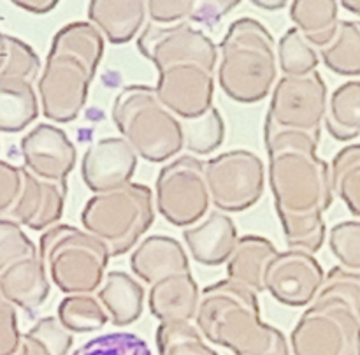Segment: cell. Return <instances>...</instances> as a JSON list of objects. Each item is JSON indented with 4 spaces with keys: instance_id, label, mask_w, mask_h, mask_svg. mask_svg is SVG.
Masks as SVG:
<instances>
[{
    "instance_id": "6da1fadb",
    "label": "cell",
    "mask_w": 360,
    "mask_h": 355,
    "mask_svg": "<svg viewBox=\"0 0 360 355\" xmlns=\"http://www.w3.org/2000/svg\"><path fill=\"white\" fill-rule=\"evenodd\" d=\"M322 134L281 129L264 120L267 179L278 217L326 213L334 200L330 165L319 157Z\"/></svg>"
},
{
    "instance_id": "7a4b0ae2",
    "label": "cell",
    "mask_w": 360,
    "mask_h": 355,
    "mask_svg": "<svg viewBox=\"0 0 360 355\" xmlns=\"http://www.w3.org/2000/svg\"><path fill=\"white\" fill-rule=\"evenodd\" d=\"M104 48V35L90 21H72L56 32L35 86L46 118L69 123L81 115Z\"/></svg>"
},
{
    "instance_id": "3957f363",
    "label": "cell",
    "mask_w": 360,
    "mask_h": 355,
    "mask_svg": "<svg viewBox=\"0 0 360 355\" xmlns=\"http://www.w3.org/2000/svg\"><path fill=\"white\" fill-rule=\"evenodd\" d=\"M195 318L211 341L239 354L285 355L283 336L260 320L257 292L232 280H220L200 292Z\"/></svg>"
},
{
    "instance_id": "277c9868",
    "label": "cell",
    "mask_w": 360,
    "mask_h": 355,
    "mask_svg": "<svg viewBox=\"0 0 360 355\" xmlns=\"http://www.w3.org/2000/svg\"><path fill=\"white\" fill-rule=\"evenodd\" d=\"M276 41L255 18H239L218 44L217 79L229 98L255 104L271 95L278 81Z\"/></svg>"
},
{
    "instance_id": "5b68a950",
    "label": "cell",
    "mask_w": 360,
    "mask_h": 355,
    "mask_svg": "<svg viewBox=\"0 0 360 355\" xmlns=\"http://www.w3.org/2000/svg\"><path fill=\"white\" fill-rule=\"evenodd\" d=\"M112 122L120 136L148 162H165L185 150L181 118L169 111L150 84H127L115 97Z\"/></svg>"
},
{
    "instance_id": "8992f818",
    "label": "cell",
    "mask_w": 360,
    "mask_h": 355,
    "mask_svg": "<svg viewBox=\"0 0 360 355\" xmlns=\"http://www.w3.org/2000/svg\"><path fill=\"white\" fill-rule=\"evenodd\" d=\"M39 257L48 276L65 294H91L101 287L109 266V250L84 228L55 224L42 231Z\"/></svg>"
},
{
    "instance_id": "52a82bcc",
    "label": "cell",
    "mask_w": 360,
    "mask_h": 355,
    "mask_svg": "<svg viewBox=\"0 0 360 355\" xmlns=\"http://www.w3.org/2000/svg\"><path fill=\"white\" fill-rule=\"evenodd\" d=\"M155 221V197L143 183H127L109 192L94 193L81 211L84 231L101 239L111 257L132 252Z\"/></svg>"
},
{
    "instance_id": "ba28073f",
    "label": "cell",
    "mask_w": 360,
    "mask_h": 355,
    "mask_svg": "<svg viewBox=\"0 0 360 355\" xmlns=\"http://www.w3.org/2000/svg\"><path fill=\"white\" fill-rule=\"evenodd\" d=\"M155 207L171 225L190 227L207 214L211 195L206 162L195 155H179L160 169L155 183Z\"/></svg>"
},
{
    "instance_id": "9c48e42d",
    "label": "cell",
    "mask_w": 360,
    "mask_h": 355,
    "mask_svg": "<svg viewBox=\"0 0 360 355\" xmlns=\"http://www.w3.org/2000/svg\"><path fill=\"white\" fill-rule=\"evenodd\" d=\"M297 355H360V320L338 299H315L294 330Z\"/></svg>"
},
{
    "instance_id": "30bf717a",
    "label": "cell",
    "mask_w": 360,
    "mask_h": 355,
    "mask_svg": "<svg viewBox=\"0 0 360 355\" xmlns=\"http://www.w3.org/2000/svg\"><path fill=\"white\" fill-rule=\"evenodd\" d=\"M266 165L250 150H229L206 162L211 206L224 213H241L255 206L266 190Z\"/></svg>"
},
{
    "instance_id": "8fae6325",
    "label": "cell",
    "mask_w": 360,
    "mask_h": 355,
    "mask_svg": "<svg viewBox=\"0 0 360 355\" xmlns=\"http://www.w3.org/2000/svg\"><path fill=\"white\" fill-rule=\"evenodd\" d=\"M329 91L319 69L301 76H281L271 91L267 116L281 129L322 134Z\"/></svg>"
},
{
    "instance_id": "7c38bea8",
    "label": "cell",
    "mask_w": 360,
    "mask_h": 355,
    "mask_svg": "<svg viewBox=\"0 0 360 355\" xmlns=\"http://www.w3.org/2000/svg\"><path fill=\"white\" fill-rule=\"evenodd\" d=\"M137 49L157 69L179 62H195L217 70L218 44L192 23L162 25L148 21L137 35Z\"/></svg>"
},
{
    "instance_id": "4fadbf2b",
    "label": "cell",
    "mask_w": 360,
    "mask_h": 355,
    "mask_svg": "<svg viewBox=\"0 0 360 355\" xmlns=\"http://www.w3.org/2000/svg\"><path fill=\"white\" fill-rule=\"evenodd\" d=\"M155 91L178 118H195L213 105L214 72L195 62L165 65L158 69Z\"/></svg>"
},
{
    "instance_id": "5bb4252c",
    "label": "cell",
    "mask_w": 360,
    "mask_h": 355,
    "mask_svg": "<svg viewBox=\"0 0 360 355\" xmlns=\"http://www.w3.org/2000/svg\"><path fill=\"white\" fill-rule=\"evenodd\" d=\"M323 267L315 255L304 250L278 252L266 271V292L287 306L313 302L323 283Z\"/></svg>"
},
{
    "instance_id": "9a60e30c",
    "label": "cell",
    "mask_w": 360,
    "mask_h": 355,
    "mask_svg": "<svg viewBox=\"0 0 360 355\" xmlns=\"http://www.w3.org/2000/svg\"><path fill=\"white\" fill-rule=\"evenodd\" d=\"M25 167L35 176L51 181H67L77 162L70 137L60 127L39 123L20 143Z\"/></svg>"
},
{
    "instance_id": "2e32d148",
    "label": "cell",
    "mask_w": 360,
    "mask_h": 355,
    "mask_svg": "<svg viewBox=\"0 0 360 355\" xmlns=\"http://www.w3.org/2000/svg\"><path fill=\"white\" fill-rule=\"evenodd\" d=\"M137 153L120 137H102L88 146L81 158V178L94 193L109 192L132 181Z\"/></svg>"
},
{
    "instance_id": "e0dca14e",
    "label": "cell",
    "mask_w": 360,
    "mask_h": 355,
    "mask_svg": "<svg viewBox=\"0 0 360 355\" xmlns=\"http://www.w3.org/2000/svg\"><path fill=\"white\" fill-rule=\"evenodd\" d=\"M69 186L67 181H51L35 176L27 169L23 188L9 220L32 231H46L63 217Z\"/></svg>"
},
{
    "instance_id": "ac0fdd59",
    "label": "cell",
    "mask_w": 360,
    "mask_h": 355,
    "mask_svg": "<svg viewBox=\"0 0 360 355\" xmlns=\"http://www.w3.org/2000/svg\"><path fill=\"white\" fill-rule=\"evenodd\" d=\"M238 238L239 232L234 220L229 213L220 209L213 211L183 231V239L193 260L207 267H217L227 262Z\"/></svg>"
},
{
    "instance_id": "d6986e66",
    "label": "cell",
    "mask_w": 360,
    "mask_h": 355,
    "mask_svg": "<svg viewBox=\"0 0 360 355\" xmlns=\"http://www.w3.org/2000/svg\"><path fill=\"white\" fill-rule=\"evenodd\" d=\"M199 299L200 290L192 269L158 278L148 294L151 313L164 322H190L199 308Z\"/></svg>"
},
{
    "instance_id": "ffe728a7",
    "label": "cell",
    "mask_w": 360,
    "mask_h": 355,
    "mask_svg": "<svg viewBox=\"0 0 360 355\" xmlns=\"http://www.w3.org/2000/svg\"><path fill=\"white\" fill-rule=\"evenodd\" d=\"M51 280L39 253L23 257L0 271V295L21 309H35L48 299Z\"/></svg>"
},
{
    "instance_id": "44dd1931",
    "label": "cell",
    "mask_w": 360,
    "mask_h": 355,
    "mask_svg": "<svg viewBox=\"0 0 360 355\" xmlns=\"http://www.w3.org/2000/svg\"><path fill=\"white\" fill-rule=\"evenodd\" d=\"M130 267L139 280L153 283L167 274L190 269V260L181 243L172 235L153 234L141 239L130 255Z\"/></svg>"
},
{
    "instance_id": "7402d4cb",
    "label": "cell",
    "mask_w": 360,
    "mask_h": 355,
    "mask_svg": "<svg viewBox=\"0 0 360 355\" xmlns=\"http://www.w3.org/2000/svg\"><path fill=\"white\" fill-rule=\"evenodd\" d=\"M148 0H90L88 21L111 44L130 42L146 25Z\"/></svg>"
},
{
    "instance_id": "603a6c76",
    "label": "cell",
    "mask_w": 360,
    "mask_h": 355,
    "mask_svg": "<svg viewBox=\"0 0 360 355\" xmlns=\"http://www.w3.org/2000/svg\"><path fill=\"white\" fill-rule=\"evenodd\" d=\"M278 250L271 239L257 234L239 235L231 257L227 259V278L250 290L266 292V271Z\"/></svg>"
},
{
    "instance_id": "cb8c5ba5",
    "label": "cell",
    "mask_w": 360,
    "mask_h": 355,
    "mask_svg": "<svg viewBox=\"0 0 360 355\" xmlns=\"http://www.w3.org/2000/svg\"><path fill=\"white\" fill-rule=\"evenodd\" d=\"M243 0H148V20L153 23H192L214 27Z\"/></svg>"
},
{
    "instance_id": "d4e9b609",
    "label": "cell",
    "mask_w": 360,
    "mask_h": 355,
    "mask_svg": "<svg viewBox=\"0 0 360 355\" xmlns=\"http://www.w3.org/2000/svg\"><path fill=\"white\" fill-rule=\"evenodd\" d=\"M95 295L104 306L108 316L116 325H127L137 320L143 313L144 288L134 276L125 271L105 273Z\"/></svg>"
},
{
    "instance_id": "484cf974",
    "label": "cell",
    "mask_w": 360,
    "mask_h": 355,
    "mask_svg": "<svg viewBox=\"0 0 360 355\" xmlns=\"http://www.w3.org/2000/svg\"><path fill=\"white\" fill-rule=\"evenodd\" d=\"M41 112L35 83L0 76V132L16 134L30 127Z\"/></svg>"
},
{
    "instance_id": "4316f807",
    "label": "cell",
    "mask_w": 360,
    "mask_h": 355,
    "mask_svg": "<svg viewBox=\"0 0 360 355\" xmlns=\"http://www.w3.org/2000/svg\"><path fill=\"white\" fill-rule=\"evenodd\" d=\"M294 27L315 48L329 44L340 27L338 0H292L288 11Z\"/></svg>"
},
{
    "instance_id": "83f0119b",
    "label": "cell",
    "mask_w": 360,
    "mask_h": 355,
    "mask_svg": "<svg viewBox=\"0 0 360 355\" xmlns=\"http://www.w3.org/2000/svg\"><path fill=\"white\" fill-rule=\"evenodd\" d=\"M323 125L341 143L357 139L360 136V81H347L330 93Z\"/></svg>"
},
{
    "instance_id": "f1b7e54d",
    "label": "cell",
    "mask_w": 360,
    "mask_h": 355,
    "mask_svg": "<svg viewBox=\"0 0 360 355\" xmlns=\"http://www.w3.org/2000/svg\"><path fill=\"white\" fill-rule=\"evenodd\" d=\"M320 60L334 74L360 76V21L341 20L329 44L319 48Z\"/></svg>"
},
{
    "instance_id": "f546056e",
    "label": "cell",
    "mask_w": 360,
    "mask_h": 355,
    "mask_svg": "<svg viewBox=\"0 0 360 355\" xmlns=\"http://www.w3.org/2000/svg\"><path fill=\"white\" fill-rule=\"evenodd\" d=\"M330 183L352 214L360 217V143L348 144L330 162Z\"/></svg>"
},
{
    "instance_id": "4dcf8cb0",
    "label": "cell",
    "mask_w": 360,
    "mask_h": 355,
    "mask_svg": "<svg viewBox=\"0 0 360 355\" xmlns=\"http://www.w3.org/2000/svg\"><path fill=\"white\" fill-rule=\"evenodd\" d=\"M185 148L192 155H211L224 144L225 120L214 105L195 118L181 120Z\"/></svg>"
},
{
    "instance_id": "1f68e13d",
    "label": "cell",
    "mask_w": 360,
    "mask_h": 355,
    "mask_svg": "<svg viewBox=\"0 0 360 355\" xmlns=\"http://www.w3.org/2000/svg\"><path fill=\"white\" fill-rule=\"evenodd\" d=\"M278 65L285 76H301L319 69V48L311 44L295 27L288 28L276 44Z\"/></svg>"
},
{
    "instance_id": "d6a6232c",
    "label": "cell",
    "mask_w": 360,
    "mask_h": 355,
    "mask_svg": "<svg viewBox=\"0 0 360 355\" xmlns=\"http://www.w3.org/2000/svg\"><path fill=\"white\" fill-rule=\"evenodd\" d=\"M58 318L65 329L86 333L104 325L108 322V313L95 292L67 294L58 306Z\"/></svg>"
},
{
    "instance_id": "836d02e7",
    "label": "cell",
    "mask_w": 360,
    "mask_h": 355,
    "mask_svg": "<svg viewBox=\"0 0 360 355\" xmlns=\"http://www.w3.org/2000/svg\"><path fill=\"white\" fill-rule=\"evenodd\" d=\"M281 228L288 248L304 250L315 255L327 239V225L322 213L281 214Z\"/></svg>"
},
{
    "instance_id": "e575fe53",
    "label": "cell",
    "mask_w": 360,
    "mask_h": 355,
    "mask_svg": "<svg viewBox=\"0 0 360 355\" xmlns=\"http://www.w3.org/2000/svg\"><path fill=\"white\" fill-rule=\"evenodd\" d=\"M315 299H338L354 309L360 320V269L336 266L326 274ZM313 299V301H315Z\"/></svg>"
},
{
    "instance_id": "d590c367",
    "label": "cell",
    "mask_w": 360,
    "mask_h": 355,
    "mask_svg": "<svg viewBox=\"0 0 360 355\" xmlns=\"http://www.w3.org/2000/svg\"><path fill=\"white\" fill-rule=\"evenodd\" d=\"M4 41H6V60L0 69V76L20 77L35 83L42 67L41 58L34 48L9 34H4Z\"/></svg>"
},
{
    "instance_id": "8d00e7d4",
    "label": "cell",
    "mask_w": 360,
    "mask_h": 355,
    "mask_svg": "<svg viewBox=\"0 0 360 355\" xmlns=\"http://www.w3.org/2000/svg\"><path fill=\"white\" fill-rule=\"evenodd\" d=\"M72 355H153L143 337L134 333H109L86 341Z\"/></svg>"
},
{
    "instance_id": "74e56055",
    "label": "cell",
    "mask_w": 360,
    "mask_h": 355,
    "mask_svg": "<svg viewBox=\"0 0 360 355\" xmlns=\"http://www.w3.org/2000/svg\"><path fill=\"white\" fill-rule=\"evenodd\" d=\"M329 248L347 269H360V220H345L329 231Z\"/></svg>"
},
{
    "instance_id": "f35d334b",
    "label": "cell",
    "mask_w": 360,
    "mask_h": 355,
    "mask_svg": "<svg viewBox=\"0 0 360 355\" xmlns=\"http://www.w3.org/2000/svg\"><path fill=\"white\" fill-rule=\"evenodd\" d=\"M39 248L20 224L0 218V271L23 257L35 255Z\"/></svg>"
},
{
    "instance_id": "ab89813d",
    "label": "cell",
    "mask_w": 360,
    "mask_h": 355,
    "mask_svg": "<svg viewBox=\"0 0 360 355\" xmlns=\"http://www.w3.org/2000/svg\"><path fill=\"white\" fill-rule=\"evenodd\" d=\"M27 167L9 164L0 158V218L9 220L11 211L16 206L23 188Z\"/></svg>"
},
{
    "instance_id": "60d3db41",
    "label": "cell",
    "mask_w": 360,
    "mask_h": 355,
    "mask_svg": "<svg viewBox=\"0 0 360 355\" xmlns=\"http://www.w3.org/2000/svg\"><path fill=\"white\" fill-rule=\"evenodd\" d=\"M21 336L18 333L16 306L0 301V355H13L20 348Z\"/></svg>"
},
{
    "instance_id": "b9f144b4",
    "label": "cell",
    "mask_w": 360,
    "mask_h": 355,
    "mask_svg": "<svg viewBox=\"0 0 360 355\" xmlns=\"http://www.w3.org/2000/svg\"><path fill=\"white\" fill-rule=\"evenodd\" d=\"M14 6L32 14H48L58 6L60 0H11Z\"/></svg>"
},
{
    "instance_id": "7bdbcfd3",
    "label": "cell",
    "mask_w": 360,
    "mask_h": 355,
    "mask_svg": "<svg viewBox=\"0 0 360 355\" xmlns=\"http://www.w3.org/2000/svg\"><path fill=\"white\" fill-rule=\"evenodd\" d=\"M255 7L264 11H280L290 4V0H250Z\"/></svg>"
},
{
    "instance_id": "ee69618b",
    "label": "cell",
    "mask_w": 360,
    "mask_h": 355,
    "mask_svg": "<svg viewBox=\"0 0 360 355\" xmlns=\"http://www.w3.org/2000/svg\"><path fill=\"white\" fill-rule=\"evenodd\" d=\"M340 6H343L348 13L360 16V0H338Z\"/></svg>"
},
{
    "instance_id": "f6af8a7d",
    "label": "cell",
    "mask_w": 360,
    "mask_h": 355,
    "mask_svg": "<svg viewBox=\"0 0 360 355\" xmlns=\"http://www.w3.org/2000/svg\"><path fill=\"white\" fill-rule=\"evenodd\" d=\"M4 60H6V41H4V32L0 30V69L4 65Z\"/></svg>"
},
{
    "instance_id": "bcb514c9",
    "label": "cell",
    "mask_w": 360,
    "mask_h": 355,
    "mask_svg": "<svg viewBox=\"0 0 360 355\" xmlns=\"http://www.w3.org/2000/svg\"><path fill=\"white\" fill-rule=\"evenodd\" d=\"M2 299H4V297H2V295H0V301H2Z\"/></svg>"
}]
</instances>
